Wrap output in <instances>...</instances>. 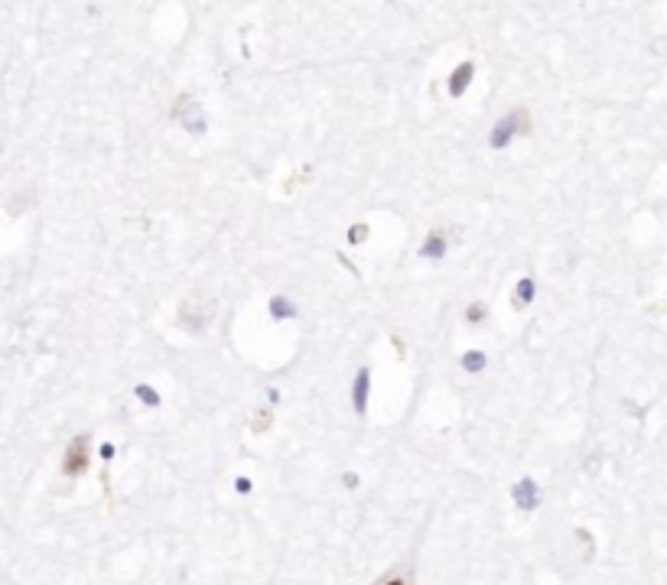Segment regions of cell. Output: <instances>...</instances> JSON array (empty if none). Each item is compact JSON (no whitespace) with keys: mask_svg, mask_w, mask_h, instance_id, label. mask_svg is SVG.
Wrapping results in <instances>:
<instances>
[{"mask_svg":"<svg viewBox=\"0 0 667 585\" xmlns=\"http://www.w3.org/2000/svg\"><path fill=\"white\" fill-rule=\"evenodd\" d=\"M518 134H531V111L527 108H515L508 118H501L495 124V130L489 134V146L491 150H505V146H511V140Z\"/></svg>","mask_w":667,"mask_h":585,"instance_id":"1","label":"cell"},{"mask_svg":"<svg viewBox=\"0 0 667 585\" xmlns=\"http://www.w3.org/2000/svg\"><path fill=\"white\" fill-rule=\"evenodd\" d=\"M85 468H88V436H75V439L68 442L66 455H62V472L68 478H75L82 475Z\"/></svg>","mask_w":667,"mask_h":585,"instance_id":"2","label":"cell"},{"mask_svg":"<svg viewBox=\"0 0 667 585\" xmlns=\"http://www.w3.org/2000/svg\"><path fill=\"white\" fill-rule=\"evenodd\" d=\"M368 384H372V371L362 367L355 374V390H352V403H355V413L365 416L368 413Z\"/></svg>","mask_w":667,"mask_h":585,"instance_id":"3","label":"cell"},{"mask_svg":"<svg viewBox=\"0 0 667 585\" xmlns=\"http://www.w3.org/2000/svg\"><path fill=\"white\" fill-rule=\"evenodd\" d=\"M515 501H518V508H521V510H531V508H537V504L544 501V494H541V488H537L531 478H524V482L515 484Z\"/></svg>","mask_w":667,"mask_h":585,"instance_id":"4","label":"cell"},{"mask_svg":"<svg viewBox=\"0 0 667 585\" xmlns=\"http://www.w3.org/2000/svg\"><path fill=\"white\" fill-rule=\"evenodd\" d=\"M209 319H212V309H205V306H192V303H186L183 306V313H179V322L186 325L189 332H202Z\"/></svg>","mask_w":667,"mask_h":585,"instance_id":"5","label":"cell"},{"mask_svg":"<svg viewBox=\"0 0 667 585\" xmlns=\"http://www.w3.org/2000/svg\"><path fill=\"white\" fill-rule=\"evenodd\" d=\"M472 72H475L472 62H459L456 65V72H453V78H449V94H453V98H463L465 94V88H469V82H472Z\"/></svg>","mask_w":667,"mask_h":585,"instance_id":"6","label":"cell"},{"mask_svg":"<svg viewBox=\"0 0 667 585\" xmlns=\"http://www.w3.org/2000/svg\"><path fill=\"white\" fill-rule=\"evenodd\" d=\"M420 254L423 257H430V260H436V257H443L446 254V234L443 231H430L427 234V241H423V247H420Z\"/></svg>","mask_w":667,"mask_h":585,"instance_id":"7","label":"cell"},{"mask_svg":"<svg viewBox=\"0 0 667 585\" xmlns=\"http://www.w3.org/2000/svg\"><path fill=\"white\" fill-rule=\"evenodd\" d=\"M183 124H186L192 134H199V130L205 127V120H202V111H199V104L195 101H189V118H183Z\"/></svg>","mask_w":667,"mask_h":585,"instance_id":"8","label":"cell"},{"mask_svg":"<svg viewBox=\"0 0 667 585\" xmlns=\"http://www.w3.org/2000/svg\"><path fill=\"white\" fill-rule=\"evenodd\" d=\"M518 306H527L534 299V280L531 277H524V280H518V293H515Z\"/></svg>","mask_w":667,"mask_h":585,"instance_id":"9","label":"cell"},{"mask_svg":"<svg viewBox=\"0 0 667 585\" xmlns=\"http://www.w3.org/2000/svg\"><path fill=\"white\" fill-rule=\"evenodd\" d=\"M485 361H489V358H485V351H465V355H463V367H465V371H482V367H485Z\"/></svg>","mask_w":667,"mask_h":585,"instance_id":"10","label":"cell"},{"mask_svg":"<svg viewBox=\"0 0 667 585\" xmlns=\"http://www.w3.org/2000/svg\"><path fill=\"white\" fill-rule=\"evenodd\" d=\"M271 313H274V319H287V315H293V306H290V299L274 296L271 299Z\"/></svg>","mask_w":667,"mask_h":585,"instance_id":"11","label":"cell"},{"mask_svg":"<svg viewBox=\"0 0 667 585\" xmlns=\"http://www.w3.org/2000/svg\"><path fill=\"white\" fill-rule=\"evenodd\" d=\"M134 394L144 400V407H160V394H157V390H150V384H140Z\"/></svg>","mask_w":667,"mask_h":585,"instance_id":"12","label":"cell"},{"mask_svg":"<svg viewBox=\"0 0 667 585\" xmlns=\"http://www.w3.org/2000/svg\"><path fill=\"white\" fill-rule=\"evenodd\" d=\"M485 315H489V309H485V306H482V303H475V306H469V313H465V322H482V319H485Z\"/></svg>","mask_w":667,"mask_h":585,"instance_id":"13","label":"cell"},{"mask_svg":"<svg viewBox=\"0 0 667 585\" xmlns=\"http://www.w3.org/2000/svg\"><path fill=\"white\" fill-rule=\"evenodd\" d=\"M365 238H368V225H352V234H348V241H352V244H362Z\"/></svg>","mask_w":667,"mask_h":585,"instance_id":"14","label":"cell"},{"mask_svg":"<svg viewBox=\"0 0 667 585\" xmlns=\"http://www.w3.org/2000/svg\"><path fill=\"white\" fill-rule=\"evenodd\" d=\"M238 488H241V494H247V488H251V482H247V478H238Z\"/></svg>","mask_w":667,"mask_h":585,"instance_id":"15","label":"cell"},{"mask_svg":"<svg viewBox=\"0 0 667 585\" xmlns=\"http://www.w3.org/2000/svg\"><path fill=\"white\" fill-rule=\"evenodd\" d=\"M114 455V446H102V458H111Z\"/></svg>","mask_w":667,"mask_h":585,"instance_id":"16","label":"cell"},{"mask_svg":"<svg viewBox=\"0 0 667 585\" xmlns=\"http://www.w3.org/2000/svg\"><path fill=\"white\" fill-rule=\"evenodd\" d=\"M384 585H404V579H388Z\"/></svg>","mask_w":667,"mask_h":585,"instance_id":"17","label":"cell"}]
</instances>
